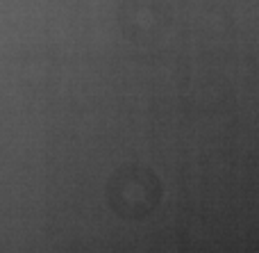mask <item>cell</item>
<instances>
[{
  "mask_svg": "<svg viewBox=\"0 0 259 253\" xmlns=\"http://www.w3.org/2000/svg\"><path fill=\"white\" fill-rule=\"evenodd\" d=\"M164 185L159 176L141 164H123L107 180V203L114 214L123 219H139L152 214L161 203Z\"/></svg>",
  "mask_w": 259,
  "mask_h": 253,
  "instance_id": "cell-1",
  "label": "cell"
},
{
  "mask_svg": "<svg viewBox=\"0 0 259 253\" xmlns=\"http://www.w3.org/2000/svg\"><path fill=\"white\" fill-rule=\"evenodd\" d=\"M173 23L168 0H123L118 9L121 32L132 44H152Z\"/></svg>",
  "mask_w": 259,
  "mask_h": 253,
  "instance_id": "cell-2",
  "label": "cell"
}]
</instances>
